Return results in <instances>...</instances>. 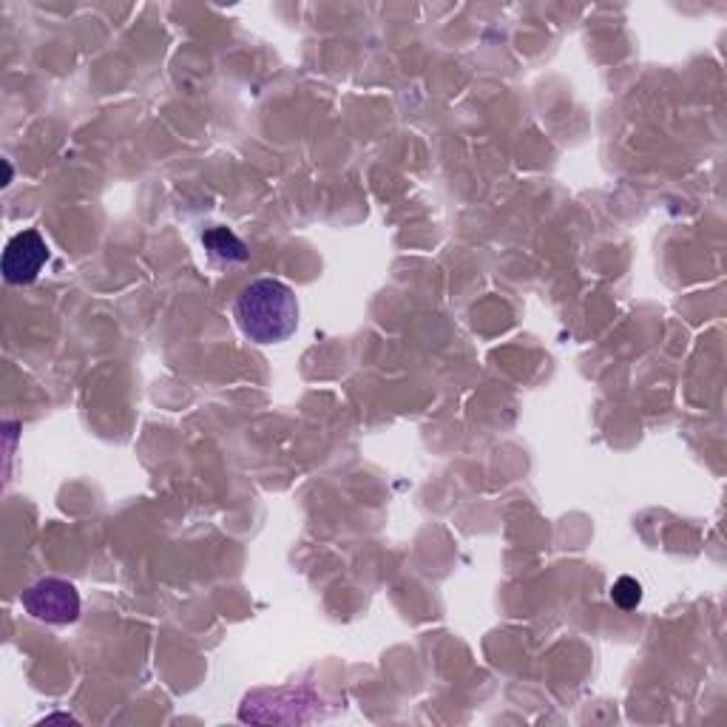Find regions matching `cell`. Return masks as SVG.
<instances>
[{"mask_svg": "<svg viewBox=\"0 0 727 727\" xmlns=\"http://www.w3.org/2000/svg\"><path fill=\"white\" fill-rule=\"evenodd\" d=\"M202 242L211 250V256L225 261H245L247 259V247L245 242L239 239L236 234H231L227 227H211L202 234Z\"/></svg>", "mask_w": 727, "mask_h": 727, "instance_id": "277c9868", "label": "cell"}, {"mask_svg": "<svg viewBox=\"0 0 727 727\" xmlns=\"http://www.w3.org/2000/svg\"><path fill=\"white\" fill-rule=\"evenodd\" d=\"M48 261V245L37 231L12 236L3 250V279L9 284H32Z\"/></svg>", "mask_w": 727, "mask_h": 727, "instance_id": "3957f363", "label": "cell"}, {"mask_svg": "<svg viewBox=\"0 0 727 727\" xmlns=\"http://www.w3.org/2000/svg\"><path fill=\"white\" fill-rule=\"evenodd\" d=\"M46 722H75V719H71V716H66V714H55V716H48Z\"/></svg>", "mask_w": 727, "mask_h": 727, "instance_id": "8992f818", "label": "cell"}, {"mask_svg": "<svg viewBox=\"0 0 727 727\" xmlns=\"http://www.w3.org/2000/svg\"><path fill=\"white\" fill-rule=\"evenodd\" d=\"M234 316L254 344H282L299 327V299L279 279H256L236 295Z\"/></svg>", "mask_w": 727, "mask_h": 727, "instance_id": "6da1fadb", "label": "cell"}, {"mask_svg": "<svg viewBox=\"0 0 727 727\" xmlns=\"http://www.w3.org/2000/svg\"><path fill=\"white\" fill-rule=\"evenodd\" d=\"M611 597H614V603H617L619 608L631 611L637 608L639 600H642V589H639V583L634 577H619L617 583H614V589H611Z\"/></svg>", "mask_w": 727, "mask_h": 727, "instance_id": "5b68a950", "label": "cell"}, {"mask_svg": "<svg viewBox=\"0 0 727 727\" xmlns=\"http://www.w3.org/2000/svg\"><path fill=\"white\" fill-rule=\"evenodd\" d=\"M21 605L29 617L46 625H71L80 617V594L75 585L57 577H46L29 585L23 591Z\"/></svg>", "mask_w": 727, "mask_h": 727, "instance_id": "7a4b0ae2", "label": "cell"}]
</instances>
